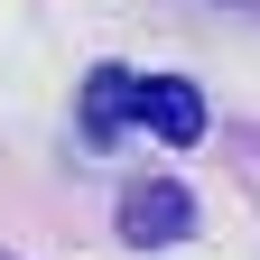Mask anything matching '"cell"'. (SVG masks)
Returning a JSON list of instances; mask_svg holds the SVG:
<instances>
[{
	"label": "cell",
	"mask_w": 260,
	"mask_h": 260,
	"mask_svg": "<svg viewBox=\"0 0 260 260\" xmlns=\"http://www.w3.org/2000/svg\"><path fill=\"white\" fill-rule=\"evenodd\" d=\"M112 223H121L130 251H177V242L195 233V186H186V177H130Z\"/></svg>",
	"instance_id": "7a4b0ae2"
},
{
	"label": "cell",
	"mask_w": 260,
	"mask_h": 260,
	"mask_svg": "<svg viewBox=\"0 0 260 260\" xmlns=\"http://www.w3.org/2000/svg\"><path fill=\"white\" fill-rule=\"evenodd\" d=\"M205 93L186 75H130V65H93L84 75V140H121V130H158L168 149L205 140Z\"/></svg>",
	"instance_id": "6da1fadb"
}]
</instances>
